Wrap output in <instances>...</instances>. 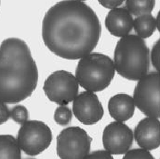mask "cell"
<instances>
[{
  "label": "cell",
  "mask_w": 160,
  "mask_h": 159,
  "mask_svg": "<svg viewBox=\"0 0 160 159\" xmlns=\"http://www.w3.org/2000/svg\"><path fill=\"white\" fill-rule=\"evenodd\" d=\"M42 34L45 46L56 56L78 60L97 47L101 25L95 11L85 2L61 1L45 14Z\"/></svg>",
  "instance_id": "obj_1"
},
{
  "label": "cell",
  "mask_w": 160,
  "mask_h": 159,
  "mask_svg": "<svg viewBox=\"0 0 160 159\" xmlns=\"http://www.w3.org/2000/svg\"><path fill=\"white\" fill-rule=\"evenodd\" d=\"M38 81L37 64L28 45L10 37L0 45V101L17 103L30 97Z\"/></svg>",
  "instance_id": "obj_2"
},
{
  "label": "cell",
  "mask_w": 160,
  "mask_h": 159,
  "mask_svg": "<svg viewBox=\"0 0 160 159\" xmlns=\"http://www.w3.org/2000/svg\"><path fill=\"white\" fill-rule=\"evenodd\" d=\"M113 63L115 70L122 77L139 81L149 71V48L137 35H127L116 44Z\"/></svg>",
  "instance_id": "obj_3"
},
{
  "label": "cell",
  "mask_w": 160,
  "mask_h": 159,
  "mask_svg": "<svg viewBox=\"0 0 160 159\" xmlns=\"http://www.w3.org/2000/svg\"><path fill=\"white\" fill-rule=\"evenodd\" d=\"M115 76L113 61L100 52H91L81 58L76 69V79L88 92H97L107 88Z\"/></svg>",
  "instance_id": "obj_4"
},
{
  "label": "cell",
  "mask_w": 160,
  "mask_h": 159,
  "mask_svg": "<svg viewBox=\"0 0 160 159\" xmlns=\"http://www.w3.org/2000/svg\"><path fill=\"white\" fill-rule=\"evenodd\" d=\"M53 140L52 131L44 122L27 120L20 127L17 142L29 156H37L46 151Z\"/></svg>",
  "instance_id": "obj_5"
},
{
  "label": "cell",
  "mask_w": 160,
  "mask_h": 159,
  "mask_svg": "<svg viewBox=\"0 0 160 159\" xmlns=\"http://www.w3.org/2000/svg\"><path fill=\"white\" fill-rule=\"evenodd\" d=\"M135 105L148 117H160V79L158 72L139 80L134 90Z\"/></svg>",
  "instance_id": "obj_6"
},
{
  "label": "cell",
  "mask_w": 160,
  "mask_h": 159,
  "mask_svg": "<svg viewBox=\"0 0 160 159\" xmlns=\"http://www.w3.org/2000/svg\"><path fill=\"white\" fill-rule=\"evenodd\" d=\"M92 138L80 127H69L57 137V154L62 159L86 158Z\"/></svg>",
  "instance_id": "obj_7"
},
{
  "label": "cell",
  "mask_w": 160,
  "mask_h": 159,
  "mask_svg": "<svg viewBox=\"0 0 160 159\" xmlns=\"http://www.w3.org/2000/svg\"><path fill=\"white\" fill-rule=\"evenodd\" d=\"M43 90L51 102L58 105H67L78 96L79 84L71 72L58 70L47 77Z\"/></svg>",
  "instance_id": "obj_8"
},
{
  "label": "cell",
  "mask_w": 160,
  "mask_h": 159,
  "mask_svg": "<svg viewBox=\"0 0 160 159\" xmlns=\"http://www.w3.org/2000/svg\"><path fill=\"white\" fill-rule=\"evenodd\" d=\"M133 139L132 129L123 122H110L103 132V145L111 154H124L130 150Z\"/></svg>",
  "instance_id": "obj_9"
},
{
  "label": "cell",
  "mask_w": 160,
  "mask_h": 159,
  "mask_svg": "<svg viewBox=\"0 0 160 159\" xmlns=\"http://www.w3.org/2000/svg\"><path fill=\"white\" fill-rule=\"evenodd\" d=\"M74 116L85 125H93L98 122L104 116V111L94 92H83L77 96L72 103Z\"/></svg>",
  "instance_id": "obj_10"
},
{
  "label": "cell",
  "mask_w": 160,
  "mask_h": 159,
  "mask_svg": "<svg viewBox=\"0 0 160 159\" xmlns=\"http://www.w3.org/2000/svg\"><path fill=\"white\" fill-rule=\"evenodd\" d=\"M138 145L148 151H153L160 146V122L158 119L147 117L140 121L134 131Z\"/></svg>",
  "instance_id": "obj_11"
},
{
  "label": "cell",
  "mask_w": 160,
  "mask_h": 159,
  "mask_svg": "<svg viewBox=\"0 0 160 159\" xmlns=\"http://www.w3.org/2000/svg\"><path fill=\"white\" fill-rule=\"evenodd\" d=\"M106 28L113 36L123 37L133 28V18L125 7H117L108 13L104 21Z\"/></svg>",
  "instance_id": "obj_12"
},
{
  "label": "cell",
  "mask_w": 160,
  "mask_h": 159,
  "mask_svg": "<svg viewBox=\"0 0 160 159\" xmlns=\"http://www.w3.org/2000/svg\"><path fill=\"white\" fill-rule=\"evenodd\" d=\"M108 108L110 116L115 120L123 122L134 116L136 105L132 96L124 93H120L110 98Z\"/></svg>",
  "instance_id": "obj_13"
},
{
  "label": "cell",
  "mask_w": 160,
  "mask_h": 159,
  "mask_svg": "<svg viewBox=\"0 0 160 159\" xmlns=\"http://www.w3.org/2000/svg\"><path fill=\"white\" fill-rule=\"evenodd\" d=\"M21 149L12 135H0V159H20Z\"/></svg>",
  "instance_id": "obj_14"
},
{
  "label": "cell",
  "mask_w": 160,
  "mask_h": 159,
  "mask_svg": "<svg viewBox=\"0 0 160 159\" xmlns=\"http://www.w3.org/2000/svg\"><path fill=\"white\" fill-rule=\"evenodd\" d=\"M133 26L138 37L142 39L148 38L155 31V18L151 14L139 16L133 20Z\"/></svg>",
  "instance_id": "obj_15"
},
{
  "label": "cell",
  "mask_w": 160,
  "mask_h": 159,
  "mask_svg": "<svg viewBox=\"0 0 160 159\" xmlns=\"http://www.w3.org/2000/svg\"><path fill=\"white\" fill-rule=\"evenodd\" d=\"M155 0H127L126 7L128 12L134 16L151 14V11L155 8Z\"/></svg>",
  "instance_id": "obj_16"
},
{
  "label": "cell",
  "mask_w": 160,
  "mask_h": 159,
  "mask_svg": "<svg viewBox=\"0 0 160 159\" xmlns=\"http://www.w3.org/2000/svg\"><path fill=\"white\" fill-rule=\"evenodd\" d=\"M72 111L70 108L65 105H61L55 110L53 119L60 126H66L72 120Z\"/></svg>",
  "instance_id": "obj_17"
},
{
  "label": "cell",
  "mask_w": 160,
  "mask_h": 159,
  "mask_svg": "<svg viewBox=\"0 0 160 159\" xmlns=\"http://www.w3.org/2000/svg\"><path fill=\"white\" fill-rule=\"evenodd\" d=\"M11 118L17 123L23 124L29 119V112L26 107L22 105H16L10 111Z\"/></svg>",
  "instance_id": "obj_18"
},
{
  "label": "cell",
  "mask_w": 160,
  "mask_h": 159,
  "mask_svg": "<svg viewBox=\"0 0 160 159\" xmlns=\"http://www.w3.org/2000/svg\"><path fill=\"white\" fill-rule=\"evenodd\" d=\"M124 154L123 159H154V157L149 151L142 148L129 150Z\"/></svg>",
  "instance_id": "obj_19"
},
{
  "label": "cell",
  "mask_w": 160,
  "mask_h": 159,
  "mask_svg": "<svg viewBox=\"0 0 160 159\" xmlns=\"http://www.w3.org/2000/svg\"><path fill=\"white\" fill-rule=\"evenodd\" d=\"M159 48L160 39L155 42L151 50V62L157 72L159 71Z\"/></svg>",
  "instance_id": "obj_20"
},
{
  "label": "cell",
  "mask_w": 160,
  "mask_h": 159,
  "mask_svg": "<svg viewBox=\"0 0 160 159\" xmlns=\"http://www.w3.org/2000/svg\"><path fill=\"white\" fill-rule=\"evenodd\" d=\"M87 159H113L112 154L107 151H98L88 153L86 157Z\"/></svg>",
  "instance_id": "obj_21"
},
{
  "label": "cell",
  "mask_w": 160,
  "mask_h": 159,
  "mask_svg": "<svg viewBox=\"0 0 160 159\" xmlns=\"http://www.w3.org/2000/svg\"><path fill=\"white\" fill-rule=\"evenodd\" d=\"M10 118V110L7 106V103L0 101V125L7 122Z\"/></svg>",
  "instance_id": "obj_22"
},
{
  "label": "cell",
  "mask_w": 160,
  "mask_h": 159,
  "mask_svg": "<svg viewBox=\"0 0 160 159\" xmlns=\"http://www.w3.org/2000/svg\"><path fill=\"white\" fill-rule=\"evenodd\" d=\"M99 2L100 3V5H102L103 7H104L105 8L108 9H112L117 8L119 6L121 5L122 3L123 2V0H119V1H115V0H112V1H106V0H99Z\"/></svg>",
  "instance_id": "obj_23"
},
{
  "label": "cell",
  "mask_w": 160,
  "mask_h": 159,
  "mask_svg": "<svg viewBox=\"0 0 160 159\" xmlns=\"http://www.w3.org/2000/svg\"><path fill=\"white\" fill-rule=\"evenodd\" d=\"M159 18H160V12L158 13V15H157V18L155 19V22H156V27L158 29V31L160 32V22H159Z\"/></svg>",
  "instance_id": "obj_24"
},
{
  "label": "cell",
  "mask_w": 160,
  "mask_h": 159,
  "mask_svg": "<svg viewBox=\"0 0 160 159\" xmlns=\"http://www.w3.org/2000/svg\"><path fill=\"white\" fill-rule=\"evenodd\" d=\"M0 3H1V2H0Z\"/></svg>",
  "instance_id": "obj_25"
}]
</instances>
